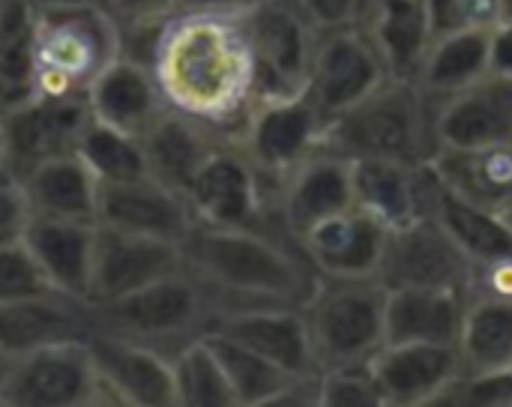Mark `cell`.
I'll return each mask as SVG.
<instances>
[{"mask_svg":"<svg viewBox=\"0 0 512 407\" xmlns=\"http://www.w3.org/2000/svg\"><path fill=\"white\" fill-rule=\"evenodd\" d=\"M249 9L177 6L144 33V60L171 111L228 135L237 132L258 96V63Z\"/></svg>","mask_w":512,"mask_h":407,"instance_id":"1","label":"cell"},{"mask_svg":"<svg viewBox=\"0 0 512 407\" xmlns=\"http://www.w3.org/2000/svg\"><path fill=\"white\" fill-rule=\"evenodd\" d=\"M186 270L219 300L222 312L246 306H303L318 273L273 222L249 228L195 225L183 240Z\"/></svg>","mask_w":512,"mask_h":407,"instance_id":"2","label":"cell"},{"mask_svg":"<svg viewBox=\"0 0 512 407\" xmlns=\"http://www.w3.org/2000/svg\"><path fill=\"white\" fill-rule=\"evenodd\" d=\"M432 114L435 102L417 81L387 78L369 96L327 120L324 150H333L351 162L393 159L426 165L435 156Z\"/></svg>","mask_w":512,"mask_h":407,"instance_id":"3","label":"cell"},{"mask_svg":"<svg viewBox=\"0 0 512 407\" xmlns=\"http://www.w3.org/2000/svg\"><path fill=\"white\" fill-rule=\"evenodd\" d=\"M219 315V300L183 267L132 294L90 306V330H102L174 357L195 339H204Z\"/></svg>","mask_w":512,"mask_h":407,"instance_id":"4","label":"cell"},{"mask_svg":"<svg viewBox=\"0 0 512 407\" xmlns=\"http://www.w3.org/2000/svg\"><path fill=\"white\" fill-rule=\"evenodd\" d=\"M126 51V30L99 3L36 9V93L87 96L96 78Z\"/></svg>","mask_w":512,"mask_h":407,"instance_id":"5","label":"cell"},{"mask_svg":"<svg viewBox=\"0 0 512 407\" xmlns=\"http://www.w3.org/2000/svg\"><path fill=\"white\" fill-rule=\"evenodd\" d=\"M387 288L378 279H330L318 276L315 291L303 303L318 375L339 366L369 363L384 345Z\"/></svg>","mask_w":512,"mask_h":407,"instance_id":"6","label":"cell"},{"mask_svg":"<svg viewBox=\"0 0 512 407\" xmlns=\"http://www.w3.org/2000/svg\"><path fill=\"white\" fill-rule=\"evenodd\" d=\"M327 114L312 99L309 87L294 93H261L249 105L234 141L276 189L303 159L324 147Z\"/></svg>","mask_w":512,"mask_h":407,"instance_id":"7","label":"cell"},{"mask_svg":"<svg viewBox=\"0 0 512 407\" xmlns=\"http://www.w3.org/2000/svg\"><path fill=\"white\" fill-rule=\"evenodd\" d=\"M3 407L105 405V393L84 339H63L12 357L0 378Z\"/></svg>","mask_w":512,"mask_h":407,"instance_id":"8","label":"cell"},{"mask_svg":"<svg viewBox=\"0 0 512 407\" xmlns=\"http://www.w3.org/2000/svg\"><path fill=\"white\" fill-rule=\"evenodd\" d=\"M195 225L249 228L273 225V189L240 144L225 138L195 171L183 192Z\"/></svg>","mask_w":512,"mask_h":407,"instance_id":"9","label":"cell"},{"mask_svg":"<svg viewBox=\"0 0 512 407\" xmlns=\"http://www.w3.org/2000/svg\"><path fill=\"white\" fill-rule=\"evenodd\" d=\"M246 15L258 63V96L306 90L318 30L297 0H258Z\"/></svg>","mask_w":512,"mask_h":407,"instance_id":"10","label":"cell"},{"mask_svg":"<svg viewBox=\"0 0 512 407\" xmlns=\"http://www.w3.org/2000/svg\"><path fill=\"white\" fill-rule=\"evenodd\" d=\"M471 276H474V261L432 216H423L405 228L390 231L378 267V282L390 291L444 288V291L468 294Z\"/></svg>","mask_w":512,"mask_h":407,"instance_id":"11","label":"cell"},{"mask_svg":"<svg viewBox=\"0 0 512 407\" xmlns=\"http://www.w3.org/2000/svg\"><path fill=\"white\" fill-rule=\"evenodd\" d=\"M186 267L183 243L96 225L87 303H108Z\"/></svg>","mask_w":512,"mask_h":407,"instance_id":"12","label":"cell"},{"mask_svg":"<svg viewBox=\"0 0 512 407\" xmlns=\"http://www.w3.org/2000/svg\"><path fill=\"white\" fill-rule=\"evenodd\" d=\"M87 123V96H30L6 111V165L21 177L45 159L75 153Z\"/></svg>","mask_w":512,"mask_h":407,"instance_id":"13","label":"cell"},{"mask_svg":"<svg viewBox=\"0 0 512 407\" xmlns=\"http://www.w3.org/2000/svg\"><path fill=\"white\" fill-rule=\"evenodd\" d=\"M387 78L390 75L363 24L318 33L309 93L327 117H336L339 111L351 108Z\"/></svg>","mask_w":512,"mask_h":407,"instance_id":"14","label":"cell"},{"mask_svg":"<svg viewBox=\"0 0 512 407\" xmlns=\"http://www.w3.org/2000/svg\"><path fill=\"white\" fill-rule=\"evenodd\" d=\"M87 345L105 405L177 407L171 357L102 330H90Z\"/></svg>","mask_w":512,"mask_h":407,"instance_id":"15","label":"cell"},{"mask_svg":"<svg viewBox=\"0 0 512 407\" xmlns=\"http://www.w3.org/2000/svg\"><path fill=\"white\" fill-rule=\"evenodd\" d=\"M348 207H354V162L324 147L273 189V219L291 240Z\"/></svg>","mask_w":512,"mask_h":407,"instance_id":"16","label":"cell"},{"mask_svg":"<svg viewBox=\"0 0 512 407\" xmlns=\"http://www.w3.org/2000/svg\"><path fill=\"white\" fill-rule=\"evenodd\" d=\"M390 228L357 204L315 222L294 243L318 276L330 279H378Z\"/></svg>","mask_w":512,"mask_h":407,"instance_id":"17","label":"cell"},{"mask_svg":"<svg viewBox=\"0 0 512 407\" xmlns=\"http://www.w3.org/2000/svg\"><path fill=\"white\" fill-rule=\"evenodd\" d=\"M369 366L384 396V407L438 405L444 393L462 378L459 348L435 342L384 345L369 360Z\"/></svg>","mask_w":512,"mask_h":407,"instance_id":"18","label":"cell"},{"mask_svg":"<svg viewBox=\"0 0 512 407\" xmlns=\"http://www.w3.org/2000/svg\"><path fill=\"white\" fill-rule=\"evenodd\" d=\"M435 150H471L512 141V81L486 75L435 102Z\"/></svg>","mask_w":512,"mask_h":407,"instance_id":"19","label":"cell"},{"mask_svg":"<svg viewBox=\"0 0 512 407\" xmlns=\"http://www.w3.org/2000/svg\"><path fill=\"white\" fill-rule=\"evenodd\" d=\"M210 333H222L255 354L267 357L300 381L318 378V363L309 342L303 306H246L228 309L216 318Z\"/></svg>","mask_w":512,"mask_h":407,"instance_id":"20","label":"cell"},{"mask_svg":"<svg viewBox=\"0 0 512 407\" xmlns=\"http://www.w3.org/2000/svg\"><path fill=\"white\" fill-rule=\"evenodd\" d=\"M96 225L183 243L195 228L186 198L156 177L99 183Z\"/></svg>","mask_w":512,"mask_h":407,"instance_id":"21","label":"cell"},{"mask_svg":"<svg viewBox=\"0 0 512 407\" xmlns=\"http://www.w3.org/2000/svg\"><path fill=\"white\" fill-rule=\"evenodd\" d=\"M90 114L120 132L144 135L168 108L144 57L126 51L87 90Z\"/></svg>","mask_w":512,"mask_h":407,"instance_id":"22","label":"cell"},{"mask_svg":"<svg viewBox=\"0 0 512 407\" xmlns=\"http://www.w3.org/2000/svg\"><path fill=\"white\" fill-rule=\"evenodd\" d=\"M429 162L408 165L393 159L354 162V204L390 231L429 216Z\"/></svg>","mask_w":512,"mask_h":407,"instance_id":"23","label":"cell"},{"mask_svg":"<svg viewBox=\"0 0 512 407\" xmlns=\"http://www.w3.org/2000/svg\"><path fill=\"white\" fill-rule=\"evenodd\" d=\"M90 327V303L66 294L0 303V354L12 360L51 342L84 339Z\"/></svg>","mask_w":512,"mask_h":407,"instance_id":"24","label":"cell"},{"mask_svg":"<svg viewBox=\"0 0 512 407\" xmlns=\"http://www.w3.org/2000/svg\"><path fill=\"white\" fill-rule=\"evenodd\" d=\"M24 243L30 246L33 258L39 261L54 291L87 303L96 222L33 216L24 231Z\"/></svg>","mask_w":512,"mask_h":407,"instance_id":"25","label":"cell"},{"mask_svg":"<svg viewBox=\"0 0 512 407\" xmlns=\"http://www.w3.org/2000/svg\"><path fill=\"white\" fill-rule=\"evenodd\" d=\"M363 30L369 33L390 78L417 81L435 42L426 0H372Z\"/></svg>","mask_w":512,"mask_h":407,"instance_id":"26","label":"cell"},{"mask_svg":"<svg viewBox=\"0 0 512 407\" xmlns=\"http://www.w3.org/2000/svg\"><path fill=\"white\" fill-rule=\"evenodd\" d=\"M225 138H231V135L222 129H213L201 120H192L180 111L165 108L156 117V123L141 135V144L147 153L150 174L183 195L189 180L201 168V162Z\"/></svg>","mask_w":512,"mask_h":407,"instance_id":"27","label":"cell"},{"mask_svg":"<svg viewBox=\"0 0 512 407\" xmlns=\"http://www.w3.org/2000/svg\"><path fill=\"white\" fill-rule=\"evenodd\" d=\"M468 309L465 291L444 288H387L384 333L393 342L456 345Z\"/></svg>","mask_w":512,"mask_h":407,"instance_id":"28","label":"cell"},{"mask_svg":"<svg viewBox=\"0 0 512 407\" xmlns=\"http://www.w3.org/2000/svg\"><path fill=\"white\" fill-rule=\"evenodd\" d=\"M429 168L471 204L504 219L512 213V141L471 150H435Z\"/></svg>","mask_w":512,"mask_h":407,"instance_id":"29","label":"cell"},{"mask_svg":"<svg viewBox=\"0 0 512 407\" xmlns=\"http://www.w3.org/2000/svg\"><path fill=\"white\" fill-rule=\"evenodd\" d=\"M426 198H429V216L459 243V249L474 261H495L512 255V225L486 210L471 204L468 198L456 195L447 183L435 177L429 168V183H426Z\"/></svg>","mask_w":512,"mask_h":407,"instance_id":"30","label":"cell"},{"mask_svg":"<svg viewBox=\"0 0 512 407\" xmlns=\"http://www.w3.org/2000/svg\"><path fill=\"white\" fill-rule=\"evenodd\" d=\"M33 216L96 222L99 180L78 159V153L54 156L21 174Z\"/></svg>","mask_w":512,"mask_h":407,"instance_id":"31","label":"cell"},{"mask_svg":"<svg viewBox=\"0 0 512 407\" xmlns=\"http://www.w3.org/2000/svg\"><path fill=\"white\" fill-rule=\"evenodd\" d=\"M207 339L228 375L237 407H264L282 405V402H309L312 405L315 381H300V378L288 375L267 357L255 354L252 348H246L222 333H207Z\"/></svg>","mask_w":512,"mask_h":407,"instance_id":"32","label":"cell"},{"mask_svg":"<svg viewBox=\"0 0 512 407\" xmlns=\"http://www.w3.org/2000/svg\"><path fill=\"white\" fill-rule=\"evenodd\" d=\"M489 36L492 27H465L447 36H438L423 60L417 75L420 90L438 102L444 96L459 93L462 87L486 78L489 69Z\"/></svg>","mask_w":512,"mask_h":407,"instance_id":"33","label":"cell"},{"mask_svg":"<svg viewBox=\"0 0 512 407\" xmlns=\"http://www.w3.org/2000/svg\"><path fill=\"white\" fill-rule=\"evenodd\" d=\"M456 348L468 375L512 369V303L468 297Z\"/></svg>","mask_w":512,"mask_h":407,"instance_id":"34","label":"cell"},{"mask_svg":"<svg viewBox=\"0 0 512 407\" xmlns=\"http://www.w3.org/2000/svg\"><path fill=\"white\" fill-rule=\"evenodd\" d=\"M36 9L27 0H0V111L36 96Z\"/></svg>","mask_w":512,"mask_h":407,"instance_id":"35","label":"cell"},{"mask_svg":"<svg viewBox=\"0 0 512 407\" xmlns=\"http://www.w3.org/2000/svg\"><path fill=\"white\" fill-rule=\"evenodd\" d=\"M75 153L93 171V177L99 183H123V180L153 177L141 138L120 132V129L96 120L93 114L78 138Z\"/></svg>","mask_w":512,"mask_h":407,"instance_id":"36","label":"cell"},{"mask_svg":"<svg viewBox=\"0 0 512 407\" xmlns=\"http://www.w3.org/2000/svg\"><path fill=\"white\" fill-rule=\"evenodd\" d=\"M177 407H237L228 375L210 345V339H195L180 354L171 357Z\"/></svg>","mask_w":512,"mask_h":407,"instance_id":"37","label":"cell"},{"mask_svg":"<svg viewBox=\"0 0 512 407\" xmlns=\"http://www.w3.org/2000/svg\"><path fill=\"white\" fill-rule=\"evenodd\" d=\"M312 405L321 407H384V396L369 363L327 369L315 378Z\"/></svg>","mask_w":512,"mask_h":407,"instance_id":"38","label":"cell"},{"mask_svg":"<svg viewBox=\"0 0 512 407\" xmlns=\"http://www.w3.org/2000/svg\"><path fill=\"white\" fill-rule=\"evenodd\" d=\"M60 294L42 273L24 237L0 243V303H18L30 297Z\"/></svg>","mask_w":512,"mask_h":407,"instance_id":"39","label":"cell"},{"mask_svg":"<svg viewBox=\"0 0 512 407\" xmlns=\"http://www.w3.org/2000/svg\"><path fill=\"white\" fill-rule=\"evenodd\" d=\"M432 36H447L465 27H495L512 12V0H426Z\"/></svg>","mask_w":512,"mask_h":407,"instance_id":"40","label":"cell"},{"mask_svg":"<svg viewBox=\"0 0 512 407\" xmlns=\"http://www.w3.org/2000/svg\"><path fill=\"white\" fill-rule=\"evenodd\" d=\"M438 405L468 407H512V369L507 372H477L462 378L444 393Z\"/></svg>","mask_w":512,"mask_h":407,"instance_id":"41","label":"cell"},{"mask_svg":"<svg viewBox=\"0 0 512 407\" xmlns=\"http://www.w3.org/2000/svg\"><path fill=\"white\" fill-rule=\"evenodd\" d=\"M30 219L33 210L27 201L24 180L9 165H0V243L24 237Z\"/></svg>","mask_w":512,"mask_h":407,"instance_id":"42","label":"cell"},{"mask_svg":"<svg viewBox=\"0 0 512 407\" xmlns=\"http://www.w3.org/2000/svg\"><path fill=\"white\" fill-rule=\"evenodd\" d=\"M102 6L120 21L129 39V36H144L153 27H159L180 6V0H102Z\"/></svg>","mask_w":512,"mask_h":407,"instance_id":"43","label":"cell"},{"mask_svg":"<svg viewBox=\"0 0 512 407\" xmlns=\"http://www.w3.org/2000/svg\"><path fill=\"white\" fill-rule=\"evenodd\" d=\"M369 3L372 0H297L300 12L309 18V24L318 33L363 24V18L369 12Z\"/></svg>","mask_w":512,"mask_h":407,"instance_id":"44","label":"cell"},{"mask_svg":"<svg viewBox=\"0 0 512 407\" xmlns=\"http://www.w3.org/2000/svg\"><path fill=\"white\" fill-rule=\"evenodd\" d=\"M468 297H486V300L512 303V255L474 264Z\"/></svg>","mask_w":512,"mask_h":407,"instance_id":"45","label":"cell"},{"mask_svg":"<svg viewBox=\"0 0 512 407\" xmlns=\"http://www.w3.org/2000/svg\"><path fill=\"white\" fill-rule=\"evenodd\" d=\"M489 69L492 75L512 81V12L492 27L489 36Z\"/></svg>","mask_w":512,"mask_h":407,"instance_id":"46","label":"cell"},{"mask_svg":"<svg viewBox=\"0 0 512 407\" xmlns=\"http://www.w3.org/2000/svg\"><path fill=\"white\" fill-rule=\"evenodd\" d=\"M258 0H180V6H225V9H249Z\"/></svg>","mask_w":512,"mask_h":407,"instance_id":"47","label":"cell"},{"mask_svg":"<svg viewBox=\"0 0 512 407\" xmlns=\"http://www.w3.org/2000/svg\"><path fill=\"white\" fill-rule=\"evenodd\" d=\"M33 9H63V6H87V3H99L102 0H27Z\"/></svg>","mask_w":512,"mask_h":407,"instance_id":"48","label":"cell"},{"mask_svg":"<svg viewBox=\"0 0 512 407\" xmlns=\"http://www.w3.org/2000/svg\"><path fill=\"white\" fill-rule=\"evenodd\" d=\"M0 165H6V111H0Z\"/></svg>","mask_w":512,"mask_h":407,"instance_id":"49","label":"cell"},{"mask_svg":"<svg viewBox=\"0 0 512 407\" xmlns=\"http://www.w3.org/2000/svg\"><path fill=\"white\" fill-rule=\"evenodd\" d=\"M507 222H510V225H512V213H510V216H507Z\"/></svg>","mask_w":512,"mask_h":407,"instance_id":"50","label":"cell"}]
</instances>
